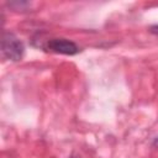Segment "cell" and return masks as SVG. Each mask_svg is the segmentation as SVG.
Instances as JSON below:
<instances>
[{
	"mask_svg": "<svg viewBox=\"0 0 158 158\" xmlns=\"http://www.w3.org/2000/svg\"><path fill=\"white\" fill-rule=\"evenodd\" d=\"M149 32L153 33V35H157V36H158V25L151 26V27H149Z\"/></svg>",
	"mask_w": 158,
	"mask_h": 158,
	"instance_id": "cell-3",
	"label": "cell"
},
{
	"mask_svg": "<svg viewBox=\"0 0 158 158\" xmlns=\"http://www.w3.org/2000/svg\"><path fill=\"white\" fill-rule=\"evenodd\" d=\"M41 47L47 51L59 53V54H65V56H74L80 51L78 44L74 43L73 41L67 38H59V37H53L47 40L46 43Z\"/></svg>",
	"mask_w": 158,
	"mask_h": 158,
	"instance_id": "cell-2",
	"label": "cell"
},
{
	"mask_svg": "<svg viewBox=\"0 0 158 158\" xmlns=\"http://www.w3.org/2000/svg\"><path fill=\"white\" fill-rule=\"evenodd\" d=\"M70 158H79V157H74V156H72V157H70Z\"/></svg>",
	"mask_w": 158,
	"mask_h": 158,
	"instance_id": "cell-4",
	"label": "cell"
},
{
	"mask_svg": "<svg viewBox=\"0 0 158 158\" xmlns=\"http://www.w3.org/2000/svg\"><path fill=\"white\" fill-rule=\"evenodd\" d=\"M1 53L5 58L17 62L23 57L25 46L12 32L5 31L1 37Z\"/></svg>",
	"mask_w": 158,
	"mask_h": 158,
	"instance_id": "cell-1",
	"label": "cell"
}]
</instances>
